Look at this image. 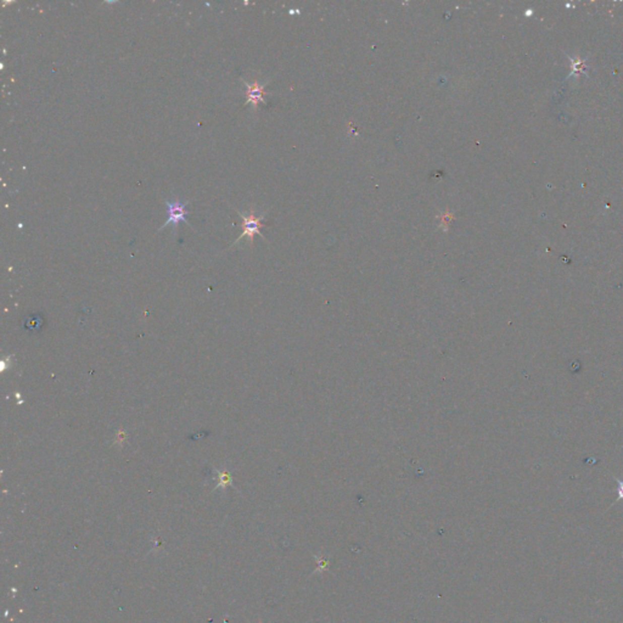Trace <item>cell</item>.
I'll use <instances>...</instances> for the list:
<instances>
[{
  "instance_id": "5",
  "label": "cell",
  "mask_w": 623,
  "mask_h": 623,
  "mask_svg": "<svg viewBox=\"0 0 623 623\" xmlns=\"http://www.w3.org/2000/svg\"><path fill=\"white\" fill-rule=\"evenodd\" d=\"M329 560H326L325 557H318V567H317V571L318 572H323L325 571L326 569L329 567Z\"/></svg>"
},
{
  "instance_id": "3",
  "label": "cell",
  "mask_w": 623,
  "mask_h": 623,
  "mask_svg": "<svg viewBox=\"0 0 623 623\" xmlns=\"http://www.w3.org/2000/svg\"><path fill=\"white\" fill-rule=\"evenodd\" d=\"M241 82H242L243 84L246 85V96H247V100H246L245 105L251 104L252 108H254L255 111H257L258 105L261 104V102H266V99H264V96L269 95V93L266 90L267 84H268V82H266V83H260L258 81H255L254 83H248V82L243 81V79H241Z\"/></svg>"
},
{
  "instance_id": "2",
  "label": "cell",
  "mask_w": 623,
  "mask_h": 623,
  "mask_svg": "<svg viewBox=\"0 0 623 623\" xmlns=\"http://www.w3.org/2000/svg\"><path fill=\"white\" fill-rule=\"evenodd\" d=\"M167 205V210H168V219L164 222V224L162 227L160 228V230H163L164 228L169 227V225H172L174 229H178V225L180 222L186 223V224H189V222H188L186 216H188V202H181L180 200H174V201H168L167 200L166 201Z\"/></svg>"
},
{
  "instance_id": "6",
  "label": "cell",
  "mask_w": 623,
  "mask_h": 623,
  "mask_svg": "<svg viewBox=\"0 0 623 623\" xmlns=\"http://www.w3.org/2000/svg\"><path fill=\"white\" fill-rule=\"evenodd\" d=\"M617 481V494H618V498H617V501H623V480H618V478H616Z\"/></svg>"
},
{
  "instance_id": "4",
  "label": "cell",
  "mask_w": 623,
  "mask_h": 623,
  "mask_svg": "<svg viewBox=\"0 0 623 623\" xmlns=\"http://www.w3.org/2000/svg\"><path fill=\"white\" fill-rule=\"evenodd\" d=\"M218 487H227V486H233V480H231V476L227 470H222V471H218ZM217 487V488H218Z\"/></svg>"
},
{
  "instance_id": "7",
  "label": "cell",
  "mask_w": 623,
  "mask_h": 623,
  "mask_svg": "<svg viewBox=\"0 0 623 623\" xmlns=\"http://www.w3.org/2000/svg\"><path fill=\"white\" fill-rule=\"evenodd\" d=\"M441 218H442V224L446 225V230H447V227H448V223L451 222L452 218H453V214H452V213H446V214H443V216H441Z\"/></svg>"
},
{
  "instance_id": "1",
  "label": "cell",
  "mask_w": 623,
  "mask_h": 623,
  "mask_svg": "<svg viewBox=\"0 0 623 623\" xmlns=\"http://www.w3.org/2000/svg\"><path fill=\"white\" fill-rule=\"evenodd\" d=\"M237 213H239L241 218H242V234L237 237V240L235 241L230 247H234L235 245H237V243H239L243 237H247L250 245L254 243V239H255L256 234L261 235V236L263 237V235L261 234V228L263 227L262 220L264 218V214L257 217L255 213V208H251L248 214H243V213L239 212V211H237Z\"/></svg>"
}]
</instances>
